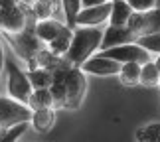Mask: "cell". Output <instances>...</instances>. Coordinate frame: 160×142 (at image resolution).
Listing matches in <instances>:
<instances>
[{
	"instance_id": "6da1fadb",
	"label": "cell",
	"mask_w": 160,
	"mask_h": 142,
	"mask_svg": "<svg viewBox=\"0 0 160 142\" xmlns=\"http://www.w3.org/2000/svg\"><path fill=\"white\" fill-rule=\"evenodd\" d=\"M101 42H103V28H75L65 59L71 63V67H81L101 47Z\"/></svg>"
},
{
	"instance_id": "7a4b0ae2",
	"label": "cell",
	"mask_w": 160,
	"mask_h": 142,
	"mask_svg": "<svg viewBox=\"0 0 160 142\" xmlns=\"http://www.w3.org/2000/svg\"><path fill=\"white\" fill-rule=\"evenodd\" d=\"M28 28V14L22 10L20 2H0V32L6 36H18L26 32Z\"/></svg>"
},
{
	"instance_id": "3957f363",
	"label": "cell",
	"mask_w": 160,
	"mask_h": 142,
	"mask_svg": "<svg viewBox=\"0 0 160 142\" xmlns=\"http://www.w3.org/2000/svg\"><path fill=\"white\" fill-rule=\"evenodd\" d=\"M32 120V109L28 105H22L10 97H0V126L2 130H8L18 125H30Z\"/></svg>"
},
{
	"instance_id": "277c9868",
	"label": "cell",
	"mask_w": 160,
	"mask_h": 142,
	"mask_svg": "<svg viewBox=\"0 0 160 142\" xmlns=\"http://www.w3.org/2000/svg\"><path fill=\"white\" fill-rule=\"evenodd\" d=\"M6 71H8V95H10V99H14V101L22 103V105H28L34 89H32V83H30L26 71H22L10 59H6Z\"/></svg>"
},
{
	"instance_id": "5b68a950",
	"label": "cell",
	"mask_w": 160,
	"mask_h": 142,
	"mask_svg": "<svg viewBox=\"0 0 160 142\" xmlns=\"http://www.w3.org/2000/svg\"><path fill=\"white\" fill-rule=\"evenodd\" d=\"M85 93H87V75L79 67H71L65 77V109L77 110L85 101Z\"/></svg>"
},
{
	"instance_id": "8992f818",
	"label": "cell",
	"mask_w": 160,
	"mask_h": 142,
	"mask_svg": "<svg viewBox=\"0 0 160 142\" xmlns=\"http://www.w3.org/2000/svg\"><path fill=\"white\" fill-rule=\"evenodd\" d=\"M99 55H103V57H107V59H113L121 65H125V63L144 65V63H150L152 61V55L146 51V49L140 47L137 42H134V44H127V46L107 49V51H99Z\"/></svg>"
},
{
	"instance_id": "52a82bcc",
	"label": "cell",
	"mask_w": 160,
	"mask_h": 142,
	"mask_svg": "<svg viewBox=\"0 0 160 142\" xmlns=\"http://www.w3.org/2000/svg\"><path fill=\"white\" fill-rule=\"evenodd\" d=\"M6 40L14 46V49L18 51V55H20L24 61H32L36 55L46 47L38 38H36L34 28L32 30H26V32H22V34H18V36H6Z\"/></svg>"
},
{
	"instance_id": "ba28073f",
	"label": "cell",
	"mask_w": 160,
	"mask_h": 142,
	"mask_svg": "<svg viewBox=\"0 0 160 142\" xmlns=\"http://www.w3.org/2000/svg\"><path fill=\"white\" fill-rule=\"evenodd\" d=\"M121 63H117V61L113 59H107V57H103V55H93L91 59H87L85 63L79 67L85 75H97V77H113L117 75L119 77V73H121Z\"/></svg>"
},
{
	"instance_id": "9c48e42d",
	"label": "cell",
	"mask_w": 160,
	"mask_h": 142,
	"mask_svg": "<svg viewBox=\"0 0 160 142\" xmlns=\"http://www.w3.org/2000/svg\"><path fill=\"white\" fill-rule=\"evenodd\" d=\"M111 18V2L83 8L77 16V28H101Z\"/></svg>"
},
{
	"instance_id": "30bf717a",
	"label": "cell",
	"mask_w": 160,
	"mask_h": 142,
	"mask_svg": "<svg viewBox=\"0 0 160 142\" xmlns=\"http://www.w3.org/2000/svg\"><path fill=\"white\" fill-rule=\"evenodd\" d=\"M137 38L128 28H113L107 26L103 30V42H101V51H107V49L119 47V46H127V44H134Z\"/></svg>"
},
{
	"instance_id": "8fae6325",
	"label": "cell",
	"mask_w": 160,
	"mask_h": 142,
	"mask_svg": "<svg viewBox=\"0 0 160 142\" xmlns=\"http://www.w3.org/2000/svg\"><path fill=\"white\" fill-rule=\"evenodd\" d=\"M67 30L65 24H61L58 20H44V22H36L34 26V34L36 38H38L44 46L52 44V42L58 38V36H61Z\"/></svg>"
},
{
	"instance_id": "7c38bea8",
	"label": "cell",
	"mask_w": 160,
	"mask_h": 142,
	"mask_svg": "<svg viewBox=\"0 0 160 142\" xmlns=\"http://www.w3.org/2000/svg\"><path fill=\"white\" fill-rule=\"evenodd\" d=\"M132 8L128 6V2L125 0H117V2H111V18H109V26L113 28H127L128 22L132 18Z\"/></svg>"
},
{
	"instance_id": "4fadbf2b",
	"label": "cell",
	"mask_w": 160,
	"mask_h": 142,
	"mask_svg": "<svg viewBox=\"0 0 160 142\" xmlns=\"http://www.w3.org/2000/svg\"><path fill=\"white\" fill-rule=\"evenodd\" d=\"M55 122V109H40V110H32V120L30 125L34 126L36 132H50L52 126Z\"/></svg>"
},
{
	"instance_id": "5bb4252c",
	"label": "cell",
	"mask_w": 160,
	"mask_h": 142,
	"mask_svg": "<svg viewBox=\"0 0 160 142\" xmlns=\"http://www.w3.org/2000/svg\"><path fill=\"white\" fill-rule=\"evenodd\" d=\"M26 75L32 83V89L38 91V89H50L53 85V73L48 71V69H28Z\"/></svg>"
},
{
	"instance_id": "9a60e30c",
	"label": "cell",
	"mask_w": 160,
	"mask_h": 142,
	"mask_svg": "<svg viewBox=\"0 0 160 142\" xmlns=\"http://www.w3.org/2000/svg\"><path fill=\"white\" fill-rule=\"evenodd\" d=\"M71 40H73V30L67 28L61 36H58L52 44H48L46 47L55 55V57H65L67 51H69V46H71Z\"/></svg>"
},
{
	"instance_id": "2e32d148",
	"label": "cell",
	"mask_w": 160,
	"mask_h": 142,
	"mask_svg": "<svg viewBox=\"0 0 160 142\" xmlns=\"http://www.w3.org/2000/svg\"><path fill=\"white\" fill-rule=\"evenodd\" d=\"M140 67L138 63H125L121 67V73H119V79L122 85L127 87H132V85H140Z\"/></svg>"
},
{
	"instance_id": "e0dca14e",
	"label": "cell",
	"mask_w": 160,
	"mask_h": 142,
	"mask_svg": "<svg viewBox=\"0 0 160 142\" xmlns=\"http://www.w3.org/2000/svg\"><path fill=\"white\" fill-rule=\"evenodd\" d=\"M63 4V18H65V26L69 30H75L77 28V16L79 12L83 10V4L79 0H65Z\"/></svg>"
},
{
	"instance_id": "ac0fdd59",
	"label": "cell",
	"mask_w": 160,
	"mask_h": 142,
	"mask_svg": "<svg viewBox=\"0 0 160 142\" xmlns=\"http://www.w3.org/2000/svg\"><path fill=\"white\" fill-rule=\"evenodd\" d=\"M28 107L32 110H40V109H53V99L50 89H38L34 91L32 97H30V103Z\"/></svg>"
},
{
	"instance_id": "d6986e66",
	"label": "cell",
	"mask_w": 160,
	"mask_h": 142,
	"mask_svg": "<svg viewBox=\"0 0 160 142\" xmlns=\"http://www.w3.org/2000/svg\"><path fill=\"white\" fill-rule=\"evenodd\" d=\"M140 85H144V87H158L160 85V71L156 69L154 59L140 67Z\"/></svg>"
},
{
	"instance_id": "ffe728a7",
	"label": "cell",
	"mask_w": 160,
	"mask_h": 142,
	"mask_svg": "<svg viewBox=\"0 0 160 142\" xmlns=\"http://www.w3.org/2000/svg\"><path fill=\"white\" fill-rule=\"evenodd\" d=\"M137 142H160V122H148L140 126L137 132Z\"/></svg>"
},
{
	"instance_id": "44dd1931",
	"label": "cell",
	"mask_w": 160,
	"mask_h": 142,
	"mask_svg": "<svg viewBox=\"0 0 160 142\" xmlns=\"http://www.w3.org/2000/svg\"><path fill=\"white\" fill-rule=\"evenodd\" d=\"M137 44L142 49H146L150 55H160V34L140 36V38H137Z\"/></svg>"
},
{
	"instance_id": "7402d4cb",
	"label": "cell",
	"mask_w": 160,
	"mask_h": 142,
	"mask_svg": "<svg viewBox=\"0 0 160 142\" xmlns=\"http://www.w3.org/2000/svg\"><path fill=\"white\" fill-rule=\"evenodd\" d=\"M36 22H44V20H52V2H44V0H38V2H32V14Z\"/></svg>"
},
{
	"instance_id": "603a6c76",
	"label": "cell",
	"mask_w": 160,
	"mask_h": 142,
	"mask_svg": "<svg viewBox=\"0 0 160 142\" xmlns=\"http://www.w3.org/2000/svg\"><path fill=\"white\" fill-rule=\"evenodd\" d=\"M53 109H65V83H53L50 87Z\"/></svg>"
},
{
	"instance_id": "cb8c5ba5",
	"label": "cell",
	"mask_w": 160,
	"mask_h": 142,
	"mask_svg": "<svg viewBox=\"0 0 160 142\" xmlns=\"http://www.w3.org/2000/svg\"><path fill=\"white\" fill-rule=\"evenodd\" d=\"M28 126L30 125H18V126L8 128V130H2L0 132V142H18V138L28 130Z\"/></svg>"
},
{
	"instance_id": "d4e9b609",
	"label": "cell",
	"mask_w": 160,
	"mask_h": 142,
	"mask_svg": "<svg viewBox=\"0 0 160 142\" xmlns=\"http://www.w3.org/2000/svg\"><path fill=\"white\" fill-rule=\"evenodd\" d=\"M128 6L132 8L134 14H146V12H152L156 8V2L154 0H131Z\"/></svg>"
},
{
	"instance_id": "484cf974",
	"label": "cell",
	"mask_w": 160,
	"mask_h": 142,
	"mask_svg": "<svg viewBox=\"0 0 160 142\" xmlns=\"http://www.w3.org/2000/svg\"><path fill=\"white\" fill-rule=\"evenodd\" d=\"M2 69H4V38L0 34V75H2Z\"/></svg>"
},
{
	"instance_id": "4316f807",
	"label": "cell",
	"mask_w": 160,
	"mask_h": 142,
	"mask_svg": "<svg viewBox=\"0 0 160 142\" xmlns=\"http://www.w3.org/2000/svg\"><path fill=\"white\" fill-rule=\"evenodd\" d=\"M154 65H156V69L160 71V55H156V57H154Z\"/></svg>"
},
{
	"instance_id": "83f0119b",
	"label": "cell",
	"mask_w": 160,
	"mask_h": 142,
	"mask_svg": "<svg viewBox=\"0 0 160 142\" xmlns=\"http://www.w3.org/2000/svg\"><path fill=\"white\" fill-rule=\"evenodd\" d=\"M0 132H2V126H0Z\"/></svg>"
},
{
	"instance_id": "f1b7e54d",
	"label": "cell",
	"mask_w": 160,
	"mask_h": 142,
	"mask_svg": "<svg viewBox=\"0 0 160 142\" xmlns=\"http://www.w3.org/2000/svg\"><path fill=\"white\" fill-rule=\"evenodd\" d=\"M158 87H160V85H158Z\"/></svg>"
}]
</instances>
